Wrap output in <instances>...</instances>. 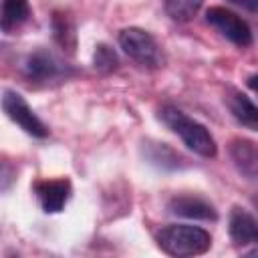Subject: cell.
I'll use <instances>...</instances> for the list:
<instances>
[{"instance_id": "cell-1", "label": "cell", "mask_w": 258, "mask_h": 258, "mask_svg": "<svg viewBox=\"0 0 258 258\" xmlns=\"http://www.w3.org/2000/svg\"><path fill=\"white\" fill-rule=\"evenodd\" d=\"M159 121L169 131H173L194 153H198L202 157H216L218 145H216V139L212 137V133L208 131V127L202 125L200 121L191 119L189 115H185L181 109L171 107V105L161 107Z\"/></svg>"}, {"instance_id": "cell-2", "label": "cell", "mask_w": 258, "mask_h": 258, "mask_svg": "<svg viewBox=\"0 0 258 258\" xmlns=\"http://www.w3.org/2000/svg\"><path fill=\"white\" fill-rule=\"evenodd\" d=\"M157 246L175 258H189V256H200L206 254L212 246V236L191 224H169L163 226L155 234Z\"/></svg>"}, {"instance_id": "cell-3", "label": "cell", "mask_w": 258, "mask_h": 258, "mask_svg": "<svg viewBox=\"0 0 258 258\" xmlns=\"http://www.w3.org/2000/svg\"><path fill=\"white\" fill-rule=\"evenodd\" d=\"M119 46L123 52L147 69H159L163 67V52L157 40L143 28L129 26L119 32Z\"/></svg>"}, {"instance_id": "cell-4", "label": "cell", "mask_w": 258, "mask_h": 258, "mask_svg": "<svg viewBox=\"0 0 258 258\" xmlns=\"http://www.w3.org/2000/svg\"><path fill=\"white\" fill-rule=\"evenodd\" d=\"M22 71L28 81L38 83V85L62 83L73 75V69L46 48H38L30 52L22 64Z\"/></svg>"}, {"instance_id": "cell-5", "label": "cell", "mask_w": 258, "mask_h": 258, "mask_svg": "<svg viewBox=\"0 0 258 258\" xmlns=\"http://www.w3.org/2000/svg\"><path fill=\"white\" fill-rule=\"evenodd\" d=\"M206 22L216 28L224 38H228L232 44L244 48L252 44V30L250 26L232 10L224 6H212L206 10Z\"/></svg>"}, {"instance_id": "cell-6", "label": "cell", "mask_w": 258, "mask_h": 258, "mask_svg": "<svg viewBox=\"0 0 258 258\" xmlns=\"http://www.w3.org/2000/svg\"><path fill=\"white\" fill-rule=\"evenodd\" d=\"M2 109H4L6 117L12 123H16L20 129H24L28 135H32V137H46L48 135V127L36 117V113L30 109V105L24 101V97L20 93L4 89Z\"/></svg>"}, {"instance_id": "cell-7", "label": "cell", "mask_w": 258, "mask_h": 258, "mask_svg": "<svg viewBox=\"0 0 258 258\" xmlns=\"http://www.w3.org/2000/svg\"><path fill=\"white\" fill-rule=\"evenodd\" d=\"M167 210L173 216L189 218V220H204L214 222L218 220V212L210 200L198 194H177L167 202Z\"/></svg>"}, {"instance_id": "cell-8", "label": "cell", "mask_w": 258, "mask_h": 258, "mask_svg": "<svg viewBox=\"0 0 258 258\" xmlns=\"http://www.w3.org/2000/svg\"><path fill=\"white\" fill-rule=\"evenodd\" d=\"M34 194H36L40 208L46 214H56L67 206V202L71 198V181L64 177L40 179L34 183Z\"/></svg>"}, {"instance_id": "cell-9", "label": "cell", "mask_w": 258, "mask_h": 258, "mask_svg": "<svg viewBox=\"0 0 258 258\" xmlns=\"http://www.w3.org/2000/svg\"><path fill=\"white\" fill-rule=\"evenodd\" d=\"M228 232L236 244H258V220L240 206H234L230 212Z\"/></svg>"}, {"instance_id": "cell-10", "label": "cell", "mask_w": 258, "mask_h": 258, "mask_svg": "<svg viewBox=\"0 0 258 258\" xmlns=\"http://www.w3.org/2000/svg\"><path fill=\"white\" fill-rule=\"evenodd\" d=\"M224 101H226V107L230 109L232 117L240 125H244V127H248L252 131H258V107L244 93H240L236 89H230L226 93Z\"/></svg>"}, {"instance_id": "cell-11", "label": "cell", "mask_w": 258, "mask_h": 258, "mask_svg": "<svg viewBox=\"0 0 258 258\" xmlns=\"http://www.w3.org/2000/svg\"><path fill=\"white\" fill-rule=\"evenodd\" d=\"M230 155L234 165L246 177H258V145L246 139H234L230 145Z\"/></svg>"}, {"instance_id": "cell-12", "label": "cell", "mask_w": 258, "mask_h": 258, "mask_svg": "<svg viewBox=\"0 0 258 258\" xmlns=\"http://www.w3.org/2000/svg\"><path fill=\"white\" fill-rule=\"evenodd\" d=\"M143 151L145 157L149 159V163L163 167V169H175L183 165V159L179 153H175L167 143H157V141H145L143 143Z\"/></svg>"}, {"instance_id": "cell-13", "label": "cell", "mask_w": 258, "mask_h": 258, "mask_svg": "<svg viewBox=\"0 0 258 258\" xmlns=\"http://www.w3.org/2000/svg\"><path fill=\"white\" fill-rule=\"evenodd\" d=\"M50 24H52V36H54L56 44L62 50L73 52L77 46V28H75L73 18L64 12H54Z\"/></svg>"}, {"instance_id": "cell-14", "label": "cell", "mask_w": 258, "mask_h": 258, "mask_svg": "<svg viewBox=\"0 0 258 258\" xmlns=\"http://www.w3.org/2000/svg\"><path fill=\"white\" fill-rule=\"evenodd\" d=\"M30 14L28 0H2V30L10 32L20 26Z\"/></svg>"}, {"instance_id": "cell-15", "label": "cell", "mask_w": 258, "mask_h": 258, "mask_svg": "<svg viewBox=\"0 0 258 258\" xmlns=\"http://www.w3.org/2000/svg\"><path fill=\"white\" fill-rule=\"evenodd\" d=\"M167 16L175 22H189L202 8L204 0H161Z\"/></svg>"}, {"instance_id": "cell-16", "label": "cell", "mask_w": 258, "mask_h": 258, "mask_svg": "<svg viewBox=\"0 0 258 258\" xmlns=\"http://www.w3.org/2000/svg\"><path fill=\"white\" fill-rule=\"evenodd\" d=\"M117 64L119 60H117L115 50L109 44H97L95 54H93V67L101 73H111L117 69Z\"/></svg>"}, {"instance_id": "cell-17", "label": "cell", "mask_w": 258, "mask_h": 258, "mask_svg": "<svg viewBox=\"0 0 258 258\" xmlns=\"http://www.w3.org/2000/svg\"><path fill=\"white\" fill-rule=\"evenodd\" d=\"M232 4H238L246 10H252V12H258V0H228Z\"/></svg>"}, {"instance_id": "cell-18", "label": "cell", "mask_w": 258, "mask_h": 258, "mask_svg": "<svg viewBox=\"0 0 258 258\" xmlns=\"http://www.w3.org/2000/svg\"><path fill=\"white\" fill-rule=\"evenodd\" d=\"M246 83H248V87H250V89H252V91L258 95V73H256V75H250Z\"/></svg>"}, {"instance_id": "cell-19", "label": "cell", "mask_w": 258, "mask_h": 258, "mask_svg": "<svg viewBox=\"0 0 258 258\" xmlns=\"http://www.w3.org/2000/svg\"><path fill=\"white\" fill-rule=\"evenodd\" d=\"M248 256H258V248H254V250H250V252H246Z\"/></svg>"}, {"instance_id": "cell-20", "label": "cell", "mask_w": 258, "mask_h": 258, "mask_svg": "<svg viewBox=\"0 0 258 258\" xmlns=\"http://www.w3.org/2000/svg\"><path fill=\"white\" fill-rule=\"evenodd\" d=\"M252 204H254V208L258 210V196H256V198H252Z\"/></svg>"}]
</instances>
